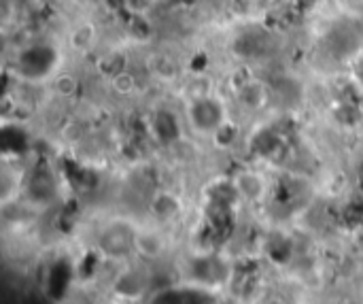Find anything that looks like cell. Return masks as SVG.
<instances>
[{
    "label": "cell",
    "mask_w": 363,
    "mask_h": 304,
    "mask_svg": "<svg viewBox=\"0 0 363 304\" xmlns=\"http://www.w3.org/2000/svg\"><path fill=\"white\" fill-rule=\"evenodd\" d=\"M115 79H119V81H121V85H119V83H113V87H115L119 94H128V92H132V90H134V79H132V75H128V73H119V75H115Z\"/></svg>",
    "instance_id": "2"
},
{
    "label": "cell",
    "mask_w": 363,
    "mask_h": 304,
    "mask_svg": "<svg viewBox=\"0 0 363 304\" xmlns=\"http://www.w3.org/2000/svg\"><path fill=\"white\" fill-rule=\"evenodd\" d=\"M70 41H73V47H75V49H90V45L96 41V30H94V26H92V24H81L79 28L73 30Z\"/></svg>",
    "instance_id": "1"
}]
</instances>
